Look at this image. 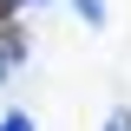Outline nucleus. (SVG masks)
Listing matches in <instances>:
<instances>
[{
	"instance_id": "1",
	"label": "nucleus",
	"mask_w": 131,
	"mask_h": 131,
	"mask_svg": "<svg viewBox=\"0 0 131 131\" xmlns=\"http://www.w3.org/2000/svg\"><path fill=\"white\" fill-rule=\"evenodd\" d=\"M72 7H79V13L92 20V26H105V0H72Z\"/></svg>"
},
{
	"instance_id": "4",
	"label": "nucleus",
	"mask_w": 131,
	"mask_h": 131,
	"mask_svg": "<svg viewBox=\"0 0 131 131\" xmlns=\"http://www.w3.org/2000/svg\"><path fill=\"white\" fill-rule=\"evenodd\" d=\"M7 7H13V0H7Z\"/></svg>"
},
{
	"instance_id": "2",
	"label": "nucleus",
	"mask_w": 131,
	"mask_h": 131,
	"mask_svg": "<svg viewBox=\"0 0 131 131\" xmlns=\"http://www.w3.org/2000/svg\"><path fill=\"white\" fill-rule=\"evenodd\" d=\"M0 131H33V118H26V112H7V118H0Z\"/></svg>"
},
{
	"instance_id": "3",
	"label": "nucleus",
	"mask_w": 131,
	"mask_h": 131,
	"mask_svg": "<svg viewBox=\"0 0 131 131\" xmlns=\"http://www.w3.org/2000/svg\"><path fill=\"white\" fill-rule=\"evenodd\" d=\"M105 131H131V112H125V105H118V112L105 118Z\"/></svg>"
}]
</instances>
